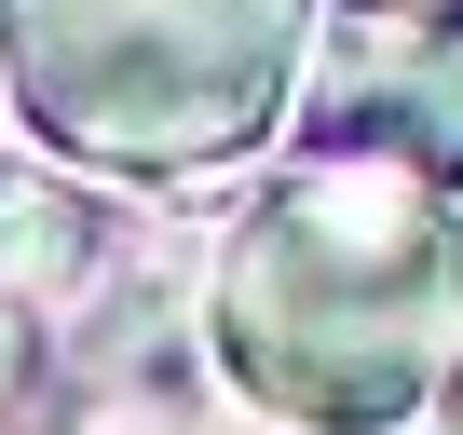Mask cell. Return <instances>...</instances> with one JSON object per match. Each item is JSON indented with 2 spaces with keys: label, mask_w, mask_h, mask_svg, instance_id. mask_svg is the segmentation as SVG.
Returning <instances> with one entry per match:
<instances>
[{
  "label": "cell",
  "mask_w": 463,
  "mask_h": 435,
  "mask_svg": "<svg viewBox=\"0 0 463 435\" xmlns=\"http://www.w3.org/2000/svg\"><path fill=\"white\" fill-rule=\"evenodd\" d=\"M463 354V204L409 150L314 136L218 245V367L300 435L436 408Z\"/></svg>",
  "instance_id": "1"
},
{
  "label": "cell",
  "mask_w": 463,
  "mask_h": 435,
  "mask_svg": "<svg viewBox=\"0 0 463 435\" xmlns=\"http://www.w3.org/2000/svg\"><path fill=\"white\" fill-rule=\"evenodd\" d=\"M314 55V0H0V82L28 136L96 177L246 163Z\"/></svg>",
  "instance_id": "2"
},
{
  "label": "cell",
  "mask_w": 463,
  "mask_h": 435,
  "mask_svg": "<svg viewBox=\"0 0 463 435\" xmlns=\"http://www.w3.org/2000/svg\"><path fill=\"white\" fill-rule=\"evenodd\" d=\"M314 136L463 177V14L449 0H354L314 69Z\"/></svg>",
  "instance_id": "3"
},
{
  "label": "cell",
  "mask_w": 463,
  "mask_h": 435,
  "mask_svg": "<svg viewBox=\"0 0 463 435\" xmlns=\"http://www.w3.org/2000/svg\"><path fill=\"white\" fill-rule=\"evenodd\" d=\"M436 435H463V354H449V381H436Z\"/></svg>",
  "instance_id": "4"
}]
</instances>
